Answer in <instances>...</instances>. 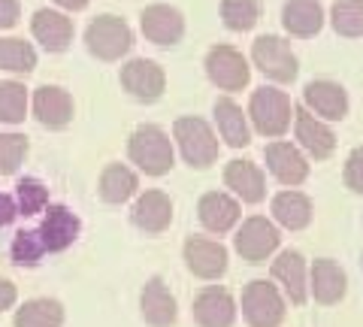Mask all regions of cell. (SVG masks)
<instances>
[{
	"label": "cell",
	"mask_w": 363,
	"mask_h": 327,
	"mask_svg": "<svg viewBox=\"0 0 363 327\" xmlns=\"http://www.w3.org/2000/svg\"><path fill=\"white\" fill-rule=\"evenodd\" d=\"M88 52L97 55L100 61H118L121 55H128L133 46V33L128 21L118 16H97L85 31Z\"/></svg>",
	"instance_id": "cell-1"
},
{
	"label": "cell",
	"mask_w": 363,
	"mask_h": 327,
	"mask_svg": "<svg viewBox=\"0 0 363 327\" xmlns=\"http://www.w3.org/2000/svg\"><path fill=\"white\" fill-rule=\"evenodd\" d=\"M242 315L252 327H279L285 321V300L279 288L264 279L248 282L242 291Z\"/></svg>",
	"instance_id": "cell-2"
},
{
	"label": "cell",
	"mask_w": 363,
	"mask_h": 327,
	"mask_svg": "<svg viewBox=\"0 0 363 327\" xmlns=\"http://www.w3.org/2000/svg\"><path fill=\"white\" fill-rule=\"evenodd\" d=\"M130 157L149 176H161L173 167V143L161 128L145 125L130 137Z\"/></svg>",
	"instance_id": "cell-3"
},
{
	"label": "cell",
	"mask_w": 363,
	"mask_h": 327,
	"mask_svg": "<svg viewBox=\"0 0 363 327\" xmlns=\"http://www.w3.org/2000/svg\"><path fill=\"white\" fill-rule=\"evenodd\" d=\"M176 140H179V149L185 155V161L194 167H209L218 157V140H215L212 128L203 118H179Z\"/></svg>",
	"instance_id": "cell-4"
},
{
	"label": "cell",
	"mask_w": 363,
	"mask_h": 327,
	"mask_svg": "<svg viewBox=\"0 0 363 327\" xmlns=\"http://www.w3.org/2000/svg\"><path fill=\"white\" fill-rule=\"evenodd\" d=\"M252 121L267 137H281L291 125V100L285 92L276 88H260L252 97Z\"/></svg>",
	"instance_id": "cell-5"
},
{
	"label": "cell",
	"mask_w": 363,
	"mask_h": 327,
	"mask_svg": "<svg viewBox=\"0 0 363 327\" xmlns=\"http://www.w3.org/2000/svg\"><path fill=\"white\" fill-rule=\"evenodd\" d=\"M252 58L276 82H291L297 76V58L281 37H257L252 46Z\"/></svg>",
	"instance_id": "cell-6"
},
{
	"label": "cell",
	"mask_w": 363,
	"mask_h": 327,
	"mask_svg": "<svg viewBox=\"0 0 363 327\" xmlns=\"http://www.w3.org/2000/svg\"><path fill=\"white\" fill-rule=\"evenodd\" d=\"M206 73H209V79L215 85L224 88V92H240L242 85H248V76H252V70H248V61L233 46H215V49H209V55H206Z\"/></svg>",
	"instance_id": "cell-7"
},
{
	"label": "cell",
	"mask_w": 363,
	"mask_h": 327,
	"mask_svg": "<svg viewBox=\"0 0 363 327\" xmlns=\"http://www.w3.org/2000/svg\"><path fill=\"white\" fill-rule=\"evenodd\" d=\"M140 25L145 40L157 43V46H176V43L185 37V18L176 6L169 4H152L143 9L140 16Z\"/></svg>",
	"instance_id": "cell-8"
},
{
	"label": "cell",
	"mask_w": 363,
	"mask_h": 327,
	"mask_svg": "<svg viewBox=\"0 0 363 327\" xmlns=\"http://www.w3.org/2000/svg\"><path fill=\"white\" fill-rule=\"evenodd\" d=\"M276 245H279V231L260 216L248 218L240 228V233H236V252L252 264L267 261V257L276 252Z\"/></svg>",
	"instance_id": "cell-9"
},
{
	"label": "cell",
	"mask_w": 363,
	"mask_h": 327,
	"mask_svg": "<svg viewBox=\"0 0 363 327\" xmlns=\"http://www.w3.org/2000/svg\"><path fill=\"white\" fill-rule=\"evenodd\" d=\"M185 264L200 279H218L227 270V252L221 243L203 240V236H191L185 243Z\"/></svg>",
	"instance_id": "cell-10"
},
{
	"label": "cell",
	"mask_w": 363,
	"mask_h": 327,
	"mask_svg": "<svg viewBox=\"0 0 363 327\" xmlns=\"http://www.w3.org/2000/svg\"><path fill=\"white\" fill-rule=\"evenodd\" d=\"M194 321L200 327H233L236 321V303L230 291L224 288H206L194 300Z\"/></svg>",
	"instance_id": "cell-11"
},
{
	"label": "cell",
	"mask_w": 363,
	"mask_h": 327,
	"mask_svg": "<svg viewBox=\"0 0 363 327\" xmlns=\"http://www.w3.org/2000/svg\"><path fill=\"white\" fill-rule=\"evenodd\" d=\"M30 31L49 52H64L73 43V21L58 9H37Z\"/></svg>",
	"instance_id": "cell-12"
},
{
	"label": "cell",
	"mask_w": 363,
	"mask_h": 327,
	"mask_svg": "<svg viewBox=\"0 0 363 327\" xmlns=\"http://www.w3.org/2000/svg\"><path fill=\"white\" fill-rule=\"evenodd\" d=\"M164 82H167L164 70H161V67H157L155 61H145V58H136V61H130V64L121 70V85L128 88L133 97H140V100H155V97H161Z\"/></svg>",
	"instance_id": "cell-13"
},
{
	"label": "cell",
	"mask_w": 363,
	"mask_h": 327,
	"mask_svg": "<svg viewBox=\"0 0 363 327\" xmlns=\"http://www.w3.org/2000/svg\"><path fill=\"white\" fill-rule=\"evenodd\" d=\"M33 116L45 128H64L73 118V97L58 85H43L33 94Z\"/></svg>",
	"instance_id": "cell-14"
},
{
	"label": "cell",
	"mask_w": 363,
	"mask_h": 327,
	"mask_svg": "<svg viewBox=\"0 0 363 327\" xmlns=\"http://www.w3.org/2000/svg\"><path fill=\"white\" fill-rule=\"evenodd\" d=\"M272 276H276V282H281V288H285V294L294 306H303L306 297H309L303 255L300 252H281L276 261H272Z\"/></svg>",
	"instance_id": "cell-15"
},
{
	"label": "cell",
	"mask_w": 363,
	"mask_h": 327,
	"mask_svg": "<svg viewBox=\"0 0 363 327\" xmlns=\"http://www.w3.org/2000/svg\"><path fill=\"white\" fill-rule=\"evenodd\" d=\"M140 309H143V318L152 327H173L179 315L176 297L169 294V288L161 279H149V285L143 288V297H140Z\"/></svg>",
	"instance_id": "cell-16"
},
{
	"label": "cell",
	"mask_w": 363,
	"mask_h": 327,
	"mask_svg": "<svg viewBox=\"0 0 363 327\" xmlns=\"http://www.w3.org/2000/svg\"><path fill=\"white\" fill-rule=\"evenodd\" d=\"M40 236H43L45 252H64L79 236V218L64 206H49V212H45V218H43Z\"/></svg>",
	"instance_id": "cell-17"
},
{
	"label": "cell",
	"mask_w": 363,
	"mask_h": 327,
	"mask_svg": "<svg viewBox=\"0 0 363 327\" xmlns=\"http://www.w3.org/2000/svg\"><path fill=\"white\" fill-rule=\"evenodd\" d=\"M281 25L294 37H315L324 28V9L318 0H288L281 9Z\"/></svg>",
	"instance_id": "cell-18"
},
{
	"label": "cell",
	"mask_w": 363,
	"mask_h": 327,
	"mask_svg": "<svg viewBox=\"0 0 363 327\" xmlns=\"http://www.w3.org/2000/svg\"><path fill=\"white\" fill-rule=\"evenodd\" d=\"M345 273L342 267L333 264L330 257H321V261H315L312 267V294L315 300L321 303V306H333V303H339L345 297Z\"/></svg>",
	"instance_id": "cell-19"
},
{
	"label": "cell",
	"mask_w": 363,
	"mask_h": 327,
	"mask_svg": "<svg viewBox=\"0 0 363 327\" xmlns=\"http://www.w3.org/2000/svg\"><path fill=\"white\" fill-rule=\"evenodd\" d=\"M267 161L276 179L285 185H300L309 176V164H306V157L291 143H272L267 149Z\"/></svg>",
	"instance_id": "cell-20"
},
{
	"label": "cell",
	"mask_w": 363,
	"mask_h": 327,
	"mask_svg": "<svg viewBox=\"0 0 363 327\" xmlns=\"http://www.w3.org/2000/svg\"><path fill=\"white\" fill-rule=\"evenodd\" d=\"M133 221L149 233H161L173 221V203L164 191H145L133 206Z\"/></svg>",
	"instance_id": "cell-21"
},
{
	"label": "cell",
	"mask_w": 363,
	"mask_h": 327,
	"mask_svg": "<svg viewBox=\"0 0 363 327\" xmlns=\"http://www.w3.org/2000/svg\"><path fill=\"white\" fill-rule=\"evenodd\" d=\"M294 116H297V140L303 143V149L315 157H330L333 145H336L333 131L327 125H321V121L306 109H297Z\"/></svg>",
	"instance_id": "cell-22"
},
{
	"label": "cell",
	"mask_w": 363,
	"mask_h": 327,
	"mask_svg": "<svg viewBox=\"0 0 363 327\" xmlns=\"http://www.w3.org/2000/svg\"><path fill=\"white\" fill-rule=\"evenodd\" d=\"M236 218H240V203L221 194V191H212L200 200V221L212 233H227L236 224Z\"/></svg>",
	"instance_id": "cell-23"
},
{
	"label": "cell",
	"mask_w": 363,
	"mask_h": 327,
	"mask_svg": "<svg viewBox=\"0 0 363 327\" xmlns=\"http://www.w3.org/2000/svg\"><path fill=\"white\" fill-rule=\"evenodd\" d=\"M306 104L324 118H345L348 112V97L333 82H309L306 85Z\"/></svg>",
	"instance_id": "cell-24"
},
{
	"label": "cell",
	"mask_w": 363,
	"mask_h": 327,
	"mask_svg": "<svg viewBox=\"0 0 363 327\" xmlns=\"http://www.w3.org/2000/svg\"><path fill=\"white\" fill-rule=\"evenodd\" d=\"M16 327H61L64 324V306L58 300L37 297L28 300L21 309H16Z\"/></svg>",
	"instance_id": "cell-25"
},
{
	"label": "cell",
	"mask_w": 363,
	"mask_h": 327,
	"mask_svg": "<svg viewBox=\"0 0 363 327\" xmlns=\"http://www.w3.org/2000/svg\"><path fill=\"white\" fill-rule=\"evenodd\" d=\"M224 179L245 203L264 200V173H260L252 161H233L230 167H227Z\"/></svg>",
	"instance_id": "cell-26"
},
{
	"label": "cell",
	"mask_w": 363,
	"mask_h": 327,
	"mask_svg": "<svg viewBox=\"0 0 363 327\" xmlns=\"http://www.w3.org/2000/svg\"><path fill=\"white\" fill-rule=\"evenodd\" d=\"M272 212H276L279 224H285L288 231H300L312 221V203L309 197H303L300 191H281L272 200Z\"/></svg>",
	"instance_id": "cell-27"
},
{
	"label": "cell",
	"mask_w": 363,
	"mask_h": 327,
	"mask_svg": "<svg viewBox=\"0 0 363 327\" xmlns=\"http://www.w3.org/2000/svg\"><path fill=\"white\" fill-rule=\"evenodd\" d=\"M215 118H218V131L221 137L233 145V149H242V145L252 143V137H248V125H245V116L242 109L233 104V100H218L215 104Z\"/></svg>",
	"instance_id": "cell-28"
},
{
	"label": "cell",
	"mask_w": 363,
	"mask_h": 327,
	"mask_svg": "<svg viewBox=\"0 0 363 327\" xmlns=\"http://www.w3.org/2000/svg\"><path fill=\"white\" fill-rule=\"evenodd\" d=\"M37 67V52L30 43L16 40V37H4L0 40V70L9 73H30Z\"/></svg>",
	"instance_id": "cell-29"
},
{
	"label": "cell",
	"mask_w": 363,
	"mask_h": 327,
	"mask_svg": "<svg viewBox=\"0 0 363 327\" xmlns=\"http://www.w3.org/2000/svg\"><path fill=\"white\" fill-rule=\"evenodd\" d=\"M136 191V176L121 164H112L100 176V194L109 203H124Z\"/></svg>",
	"instance_id": "cell-30"
},
{
	"label": "cell",
	"mask_w": 363,
	"mask_h": 327,
	"mask_svg": "<svg viewBox=\"0 0 363 327\" xmlns=\"http://www.w3.org/2000/svg\"><path fill=\"white\" fill-rule=\"evenodd\" d=\"M330 21L342 37H363V0H336Z\"/></svg>",
	"instance_id": "cell-31"
},
{
	"label": "cell",
	"mask_w": 363,
	"mask_h": 327,
	"mask_svg": "<svg viewBox=\"0 0 363 327\" xmlns=\"http://www.w3.org/2000/svg\"><path fill=\"white\" fill-rule=\"evenodd\" d=\"M221 18L230 31H252L260 18V0H221Z\"/></svg>",
	"instance_id": "cell-32"
},
{
	"label": "cell",
	"mask_w": 363,
	"mask_h": 327,
	"mask_svg": "<svg viewBox=\"0 0 363 327\" xmlns=\"http://www.w3.org/2000/svg\"><path fill=\"white\" fill-rule=\"evenodd\" d=\"M28 112V92L21 82H0V121L18 125Z\"/></svg>",
	"instance_id": "cell-33"
},
{
	"label": "cell",
	"mask_w": 363,
	"mask_h": 327,
	"mask_svg": "<svg viewBox=\"0 0 363 327\" xmlns=\"http://www.w3.org/2000/svg\"><path fill=\"white\" fill-rule=\"evenodd\" d=\"M43 255H45V245H43V236L37 231L16 233V240H13V261L18 267H37Z\"/></svg>",
	"instance_id": "cell-34"
},
{
	"label": "cell",
	"mask_w": 363,
	"mask_h": 327,
	"mask_svg": "<svg viewBox=\"0 0 363 327\" xmlns=\"http://www.w3.org/2000/svg\"><path fill=\"white\" fill-rule=\"evenodd\" d=\"M28 155V140L21 133H0V173H16Z\"/></svg>",
	"instance_id": "cell-35"
},
{
	"label": "cell",
	"mask_w": 363,
	"mask_h": 327,
	"mask_svg": "<svg viewBox=\"0 0 363 327\" xmlns=\"http://www.w3.org/2000/svg\"><path fill=\"white\" fill-rule=\"evenodd\" d=\"M16 197H18V212L37 216L40 209H45V203H49V191H45L37 179H21Z\"/></svg>",
	"instance_id": "cell-36"
},
{
	"label": "cell",
	"mask_w": 363,
	"mask_h": 327,
	"mask_svg": "<svg viewBox=\"0 0 363 327\" xmlns=\"http://www.w3.org/2000/svg\"><path fill=\"white\" fill-rule=\"evenodd\" d=\"M345 182L354 188L357 194H363V145L351 152V157H348V164H345Z\"/></svg>",
	"instance_id": "cell-37"
},
{
	"label": "cell",
	"mask_w": 363,
	"mask_h": 327,
	"mask_svg": "<svg viewBox=\"0 0 363 327\" xmlns=\"http://www.w3.org/2000/svg\"><path fill=\"white\" fill-rule=\"evenodd\" d=\"M21 18V4L18 0H0V31L16 28Z\"/></svg>",
	"instance_id": "cell-38"
},
{
	"label": "cell",
	"mask_w": 363,
	"mask_h": 327,
	"mask_svg": "<svg viewBox=\"0 0 363 327\" xmlns=\"http://www.w3.org/2000/svg\"><path fill=\"white\" fill-rule=\"evenodd\" d=\"M18 216V206H16V200L9 197V194H4V191H0V228H4V224H9Z\"/></svg>",
	"instance_id": "cell-39"
},
{
	"label": "cell",
	"mask_w": 363,
	"mask_h": 327,
	"mask_svg": "<svg viewBox=\"0 0 363 327\" xmlns=\"http://www.w3.org/2000/svg\"><path fill=\"white\" fill-rule=\"evenodd\" d=\"M16 297H18V291H16L13 282H9V279H0V312H4V309H13Z\"/></svg>",
	"instance_id": "cell-40"
},
{
	"label": "cell",
	"mask_w": 363,
	"mask_h": 327,
	"mask_svg": "<svg viewBox=\"0 0 363 327\" xmlns=\"http://www.w3.org/2000/svg\"><path fill=\"white\" fill-rule=\"evenodd\" d=\"M55 4H58L61 9H70V13H79V9H85L91 0H55Z\"/></svg>",
	"instance_id": "cell-41"
}]
</instances>
